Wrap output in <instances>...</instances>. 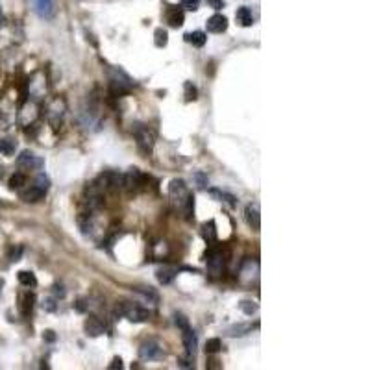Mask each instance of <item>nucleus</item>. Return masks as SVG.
I'll return each mask as SVG.
<instances>
[{"label": "nucleus", "mask_w": 370, "mask_h": 370, "mask_svg": "<svg viewBox=\"0 0 370 370\" xmlns=\"http://www.w3.org/2000/svg\"><path fill=\"white\" fill-rule=\"evenodd\" d=\"M207 270L211 276H220L222 269H224V257L219 250H209L207 252Z\"/></svg>", "instance_id": "obj_3"}, {"label": "nucleus", "mask_w": 370, "mask_h": 370, "mask_svg": "<svg viewBox=\"0 0 370 370\" xmlns=\"http://www.w3.org/2000/svg\"><path fill=\"white\" fill-rule=\"evenodd\" d=\"M206 26H207V31H211V33H222V31H226V28H228V19L224 15L217 13V15H213V17L207 19Z\"/></svg>", "instance_id": "obj_6"}, {"label": "nucleus", "mask_w": 370, "mask_h": 370, "mask_svg": "<svg viewBox=\"0 0 370 370\" xmlns=\"http://www.w3.org/2000/svg\"><path fill=\"white\" fill-rule=\"evenodd\" d=\"M235 19H237V22L243 28H248V26L254 24V15H252V9L250 7H246V6H241L235 11Z\"/></svg>", "instance_id": "obj_13"}, {"label": "nucleus", "mask_w": 370, "mask_h": 370, "mask_svg": "<svg viewBox=\"0 0 370 370\" xmlns=\"http://www.w3.org/2000/svg\"><path fill=\"white\" fill-rule=\"evenodd\" d=\"M185 41L195 46H204L207 41V35L204 31H193V33H185Z\"/></svg>", "instance_id": "obj_18"}, {"label": "nucleus", "mask_w": 370, "mask_h": 370, "mask_svg": "<svg viewBox=\"0 0 370 370\" xmlns=\"http://www.w3.org/2000/svg\"><path fill=\"white\" fill-rule=\"evenodd\" d=\"M33 185H37L39 189H43L44 193H46V189H48V185H50V180H48V178H46L44 174H39Z\"/></svg>", "instance_id": "obj_30"}, {"label": "nucleus", "mask_w": 370, "mask_h": 370, "mask_svg": "<svg viewBox=\"0 0 370 370\" xmlns=\"http://www.w3.org/2000/svg\"><path fill=\"white\" fill-rule=\"evenodd\" d=\"M207 4H209V6H213L215 9H220V7H224V2H222V0H207Z\"/></svg>", "instance_id": "obj_34"}, {"label": "nucleus", "mask_w": 370, "mask_h": 370, "mask_svg": "<svg viewBox=\"0 0 370 370\" xmlns=\"http://www.w3.org/2000/svg\"><path fill=\"white\" fill-rule=\"evenodd\" d=\"M183 11L180 9V7H170L169 11H167V22H169L170 26H174V28H180V26L183 24Z\"/></svg>", "instance_id": "obj_14"}, {"label": "nucleus", "mask_w": 370, "mask_h": 370, "mask_svg": "<svg viewBox=\"0 0 370 370\" xmlns=\"http://www.w3.org/2000/svg\"><path fill=\"white\" fill-rule=\"evenodd\" d=\"M33 9L43 19H52L54 17V4H52V0H33Z\"/></svg>", "instance_id": "obj_7"}, {"label": "nucleus", "mask_w": 370, "mask_h": 370, "mask_svg": "<svg viewBox=\"0 0 370 370\" xmlns=\"http://www.w3.org/2000/svg\"><path fill=\"white\" fill-rule=\"evenodd\" d=\"M19 283H20V285H24V287H33V285L37 283V280H35V276H33V272L20 270V272H19Z\"/></svg>", "instance_id": "obj_21"}, {"label": "nucleus", "mask_w": 370, "mask_h": 370, "mask_svg": "<svg viewBox=\"0 0 370 370\" xmlns=\"http://www.w3.org/2000/svg\"><path fill=\"white\" fill-rule=\"evenodd\" d=\"M209 193H211L213 196H217V198H219L220 202H228L230 206H235V196L228 195V193H222V191H215V189H211Z\"/></svg>", "instance_id": "obj_25"}, {"label": "nucleus", "mask_w": 370, "mask_h": 370, "mask_svg": "<svg viewBox=\"0 0 370 370\" xmlns=\"http://www.w3.org/2000/svg\"><path fill=\"white\" fill-rule=\"evenodd\" d=\"M54 293H56V296H61V298L65 296V291H63V287H57V285L54 287Z\"/></svg>", "instance_id": "obj_37"}, {"label": "nucleus", "mask_w": 370, "mask_h": 370, "mask_svg": "<svg viewBox=\"0 0 370 370\" xmlns=\"http://www.w3.org/2000/svg\"><path fill=\"white\" fill-rule=\"evenodd\" d=\"M2 285H4V282H2V280H0V289H2Z\"/></svg>", "instance_id": "obj_40"}, {"label": "nucleus", "mask_w": 370, "mask_h": 370, "mask_svg": "<svg viewBox=\"0 0 370 370\" xmlns=\"http://www.w3.org/2000/svg\"><path fill=\"white\" fill-rule=\"evenodd\" d=\"M2 22H4V15H2V7H0V26H2Z\"/></svg>", "instance_id": "obj_39"}, {"label": "nucleus", "mask_w": 370, "mask_h": 370, "mask_svg": "<svg viewBox=\"0 0 370 370\" xmlns=\"http://www.w3.org/2000/svg\"><path fill=\"white\" fill-rule=\"evenodd\" d=\"M115 313L119 315V317L128 319L130 322H135V324L146 322V320L150 319V313H148L146 309L137 306V304H130V302H120V304H117Z\"/></svg>", "instance_id": "obj_1"}, {"label": "nucleus", "mask_w": 370, "mask_h": 370, "mask_svg": "<svg viewBox=\"0 0 370 370\" xmlns=\"http://www.w3.org/2000/svg\"><path fill=\"white\" fill-rule=\"evenodd\" d=\"M250 330L252 326H248V324H239V326H233L232 330H228V335L230 337H241V335H246Z\"/></svg>", "instance_id": "obj_22"}, {"label": "nucleus", "mask_w": 370, "mask_h": 370, "mask_svg": "<svg viewBox=\"0 0 370 370\" xmlns=\"http://www.w3.org/2000/svg\"><path fill=\"white\" fill-rule=\"evenodd\" d=\"M176 278V270L174 269H161L157 270V280L161 285H169L172 280Z\"/></svg>", "instance_id": "obj_20"}, {"label": "nucleus", "mask_w": 370, "mask_h": 370, "mask_svg": "<svg viewBox=\"0 0 370 370\" xmlns=\"http://www.w3.org/2000/svg\"><path fill=\"white\" fill-rule=\"evenodd\" d=\"M239 308H241V311H243L245 315H254V313H256L257 306L254 304V302H250V300H243L241 304H239Z\"/></svg>", "instance_id": "obj_27"}, {"label": "nucleus", "mask_w": 370, "mask_h": 370, "mask_svg": "<svg viewBox=\"0 0 370 370\" xmlns=\"http://www.w3.org/2000/svg\"><path fill=\"white\" fill-rule=\"evenodd\" d=\"M24 182H26L24 174L17 172V174H13L11 178H9V187H11V189H19V187H22V185H24Z\"/></svg>", "instance_id": "obj_26"}, {"label": "nucleus", "mask_w": 370, "mask_h": 370, "mask_svg": "<svg viewBox=\"0 0 370 370\" xmlns=\"http://www.w3.org/2000/svg\"><path fill=\"white\" fill-rule=\"evenodd\" d=\"M109 369L115 370V369H122V359L120 358H115L113 361H111V365H109Z\"/></svg>", "instance_id": "obj_33"}, {"label": "nucleus", "mask_w": 370, "mask_h": 370, "mask_svg": "<svg viewBox=\"0 0 370 370\" xmlns=\"http://www.w3.org/2000/svg\"><path fill=\"white\" fill-rule=\"evenodd\" d=\"M169 193L174 200H180L182 204L189 195L187 187H185V183H183L182 180H172V182H170V187H169Z\"/></svg>", "instance_id": "obj_8"}, {"label": "nucleus", "mask_w": 370, "mask_h": 370, "mask_svg": "<svg viewBox=\"0 0 370 370\" xmlns=\"http://www.w3.org/2000/svg\"><path fill=\"white\" fill-rule=\"evenodd\" d=\"M0 152H2V141H0Z\"/></svg>", "instance_id": "obj_41"}, {"label": "nucleus", "mask_w": 370, "mask_h": 370, "mask_svg": "<svg viewBox=\"0 0 370 370\" xmlns=\"http://www.w3.org/2000/svg\"><path fill=\"white\" fill-rule=\"evenodd\" d=\"M43 308L46 309V311H54V309H56V306H54V300H46L43 304Z\"/></svg>", "instance_id": "obj_35"}, {"label": "nucleus", "mask_w": 370, "mask_h": 370, "mask_svg": "<svg viewBox=\"0 0 370 370\" xmlns=\"http://www.w3.org/2000/svg\"><path fill=\"white\" fill-rule=\"evenodd\" d=\"M122 176H124V185L122 187L126 189H137L141 185V182H143V174L137 169H130Z\"/></svg>", "instance_id": "obj_12"}, {"label": "nucleus", "mask_w": 370, "mask_h": 370, "mask_svg": "<svg viewBox=\"0 0 370 370\" xmlns=\"http://www.w3.org/2000/svg\"><path fill=\"white\" fill-rule=\"evenodd\" d=\"M202 233H204V239L207 243H215L217 241V226H215V220H209L204 224L202 228Z\"/></svg>", "instance_id": "obj_19"}, {"label": "nucleus", "mask_w": 370, "mask_h": 370, "mask_svg": "<svg viewBox=\"0 0 370 370\" xmlns=\"http://www.w3.org/2000/svg\"><path fill=\"white\" fill-rule=\"evenodd\" d=\"M139 358L144 361H157V359L165 358V352L156 341H148V343H143L139 346Z\"/></svg>", "instance_id": "obj_2"}, {"label": "nucleus", "mask_w": 370, "mask_h": 370, "mask_svg": "<svg viewBox=\"0 0 370 370\" xmlns=\"http://www.w3.org/2000/svg\"><path fill=\"white\" fill-rule=\"evenodd\" d=\"M174 322H176V326L180 328L182 332L189 328V320L185 319V315H182V313H176L174 315Z\"/></svg>", "instance_id": "obj_28"}, {"label": "nucleus", "mask_w": 370, "mask_h": 370, "mask_svg": "<svg viewBox=\"0 0 370 370\" xmlns=\"http://www.w3.org/2000/svg\"><path fill=\"white\" fill-rule=\"evenodd\" d=\"M135 139H137V144L141 146V150L148 152L154 148V135H152V132H148V128L137 126L135 128Z\"/></svg>", "instance_id": "obj_5"}, {"label": "nucleus", "mask_w": 370, "mask_h": 370, "mask_svg": "<svg viewBox=\"0 0 370 370\" xmlns=\"http://www.w3.org/2000/svg\"><path fill=\"white\" fill-rule=\"evenodd\" d=\"M17 165L20 169H26V170H35V169H41L43 167V159L37 157L33 152H22L19 157H17Z\"/></svg>", "instance_id": "obj_4"}, {"label": "nucleus", "mask_w": 370, "mask_h": 370, "mask_svg": "<svg viewBox=\"0 0 370 370\" xmlns=\"http://www.w3.org/2000/svg\"><path fill=\"white\" fill-rule=\"evenodd\" d=\"M220 350H222V341L217 339V337H215V339H209L206 343L207 354H217V352H220Z\"/></svg>", "instance_id": "obj_24"}, {"label": "nucleus", "mask_w": 370, "mask_h": 370, "mask_svg": "<svg viewBox=\"0 0 370 370\" xmlns=\"http://www.w3.org/2000/svg\"><path fill=\"white\" fill-rule=\"evenodd\" d=\"M31 308H33V295H28L24 296V306H22V313L24 315H28V313H31Z\"/></svg>", "instance_id": "obj_32"}, {"label": "nucleus", "mask_w": 370, "mask_h": 370, "mask_svg": "<svg viewBox=\"0 0 370 370\" xmlns=\"http://www.w3.org/2000/svg\"><path fill=\"white\" fill-rule=\"evenodd\" d=\"M44 339L50 341V343H52V341L56 339V335H54V332H44Z\"/></svg>", "instance_id": "obj_36"}, {"label": "nucleus", "mask_w": 370, "mask_h": 370, "mask_svg": "<svg viewBox=\"0 0 370 370\" xmlns=\"http://www.w3.org/2000/svg\"><path fill=\"white\" fill-rule=\"evenodd\" d=\"M182 339H183V346H185V352H187V356H191V358H193V356H195V352H196V346H198V341H196L195 332H193L191 328L183 330Z\"/></svg>", "instance_id": "obj_10"}, {"label": "nucleus", "mask_w": 370, "mask_h": 370, "mask_svg": "<svg viewBox=\"0 0 370 370\" xmlns=\"http://www.w3.org/2000/svg\"><path fill=\"white\" fill-rule=\"evenodd\" d=\"M196 98V87L193 85V83H185V100L191 102Z\"/></svg>", "instance_id": "obj_31"}, {"label": "nucleus", "mask_w": 370, "mask_h": 370, "mask_svg": "<svg viewBox=\"0 0 370 370\" xmlns=\"http://www.w3.org/2000/svg\"><path fill=\"white\" fill-rule=\"evenodd\" d=\"M200 6V0H182V7L187 11H196Z\"/></svg>", "instance_id": "obj_29"}, {"label": "nucleus", "mask_w": 370, "mask_h": 370, "mask_svg": "<svg viewBox=\"0 0 370 370\" xmlns=\"http://www.w3.org/2000/svg\"><path fill=\"white\" fill-rule=\"evenodd\" d=\"M43 196H44L43 189H39L37 185H31L30 189H26L24 193L20 195V198H22L24 202H39Z\"/></svg>", "instance_id": "obj_15"}, {"label": "nucleus", "mask_w": 370, "mask_h": 370, "mask_svg": "<svg viewBox=\"0 0 370 370\" xmlns=\"http://www.w3.org/2000/svg\"><path fill=\"white\" fill-rule=\"evenodd\" d=\"M59 102L61 100H54L52 102V106L48 107V119L54 122V124H57L59 120H61V117H63V109H65V106H59Z\"/></svg>", "instance_id": "obj_16"}, {"label": "nucleus", "mask_w": 370, "mask_h": 370, "mask_svg": "<svg viewBox=\"0 0 370 370\" xmlns=\"http://www.w3.org/2000/svg\"><path fill=\"white\" fill-rule=\"evenodd\" d=\"M76 311H80V313H82V311H85V306H83V300H80V302H78V304H76Z\"/></svg>", "instance_id": "obj_38"}, {"label": "nucleus", "mask_w": 370, "mask_h": 370, "mask_svg": "<svg viewBox=\"0 0 370 370\" xmlns=\"http://www.w3.org/2000/svg\"><path fill=\"white\" fill-rule=\"evenodd\" d=\"M85 332H87V335H91V337H100L102 333L106 332V326H104L96 317H89V319L85 320Z\"/></svg>", "instance_id": "obj_11"}, {"label": "nucleus", "mask_w": 370, "mask_h": 370, "mask_svg": "<svg viewBox=\"0 0 370 370\" xmlns=\"http://www.w3.org/2000/svg\"><path fill=\"white\" fill-rule=\"evenodd\" d=\"M154 43H156V46H165L167 44V41H169V35H167V30H163V28H157L156 33H154Z\"/></svg>", "instance_id": "obj_23"}, {"label": "nucleus", "mask_w": 370, "mask_h": 370, "mask_svg": "<svg viewBox=\"0 0 370 370\" xmlns=\"http://www.w3.org/2000/svg\"><path fill=\"white\" fill-rule=\"evenodd\" d=\"M245 215H246V222H248L254 230H259V228H261V215H259V206H257V204L246 206Z\"/></svg>", "instance_id": "obj_9"}, {"label": "nucleus", "mask_w": 370, "mask_h": 370, "mask_svg": "<svg viewBox=\"0 0 370 370\" xmlns=\"http://www.w3.org/2000/svg\"><path fill=\"white\" fill-rule=\"evenodd\" d=\"M135 296H139L144 304H152V306L157 304V300H159L157 295L152 291V289H137V291H135Z\"/></svg>", "instance_id": "obj_17"}]
</instances>
